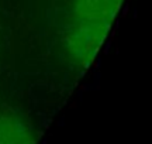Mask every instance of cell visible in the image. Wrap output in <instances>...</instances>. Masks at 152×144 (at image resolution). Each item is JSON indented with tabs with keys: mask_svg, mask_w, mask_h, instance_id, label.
Returning a JSON list of instances; mask_svg holds the SVG:
<instances>
[{
	"mask_svg": "<svg viewBox=\"0 0 152 144\" xmlns=\"http://www.w3.org/2000/svg\"><path fill=\"white\" fill-rule=\"evenodd\" d=\"M124 0H75L61 33L68 62L87 68L109 35Z\"/></svg>",
	"mask_w": 152,
	"mask_h": 144,
	"instance_id": "1",
	"label": "cell"
},
{
	"mask_svg": "<svg viewBox=\"0 0 152 144\" xmlns=\"http://www.w3.org/2000/svg\"><path fill=\"white\" fill-rule=\"evenodd\" d=\"M0 144H35L34 130L23 115L0 110Z\"/></svg>",
	"mask_w": 152,
	"mask_h": 144,
	"instance_id": "2",
	"label": "cell"
}]
</instances>
